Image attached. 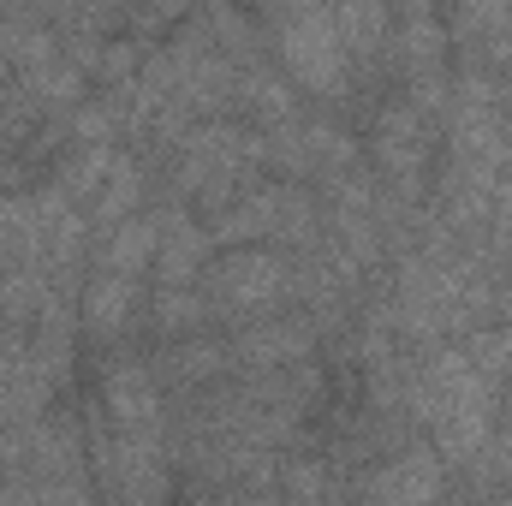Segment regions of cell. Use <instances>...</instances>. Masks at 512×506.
<instances>
[{"instance_id": "2", "label": "cell", "mask_w": 512, "mask_h": 506, "mask_svg": "<svg viewBox=\"0 0 512 506\" xmlns=\"http://www.w3.org/2000/svg\"><path fill=\"white\" fill-rule=\"evenodd\" d=\"M274 18V48L286 60V72L322 96V102H346L352 96V48L340 36V24L328 18L322 0H256Z\"/></svg>"}, {"instance_id": "1", "label": "cell", "mask_w": 512, "mask_h": 506, "mask_svg": "<svg viewBox=\"0 0 512 506\" xmlns=\"http://www.w3.org/2000/svg\"><path fill=\"white\" fill-rule=\"evenodd\" d=\"M417 411H423L441 459L465 465L495 429V387L465 352H441L417 381Z\"/></svg>"}, {"instance_id": "9", "label": "cell", "mask_w": 512, "mask_h": 506, "mask_svg": "<svg viewBox=\"0 0 512 506\" xmlns=\"http://www.w3.org/2000/svg\"><path fill=\"white\" fill-rule=\"evenodd\" d=\"M310 352V328L298 316H280V322H256L251 334L239 340V358L251 370H280V364H298Z\"/></svg>"}, {"instance_id": "3", "label": "cell", "mask_w": 512, "mask_h": 506, "mask_svg": "<svg viewBox=\"0 0 512 506\" xmlns=\"http://www.w3.org/2000/svg\"><path fill=\"white\" fill-rule=\"evenodd\" d=\"M215 239H227V245H256V239H310V197L292 191V185L245 191L239 203L221 209Z\"/></svg>"}, {"instance_id": "6", "label": "cell", "mask_w": 512, "mask_h": 506, "mask_svg": "<svg viewBox=\"0 0 512 506\" xmlns=\"http://www.w3.org/2000/svg\"><path fill=\"white\" fill-rule=\"evenodd\" d=\"M102 405H108V423H114V435L161 441V393H155L149 370H137V364L108 370V381H102Z\"/></svg>"}, {"instance_id": "10", "label": "cell", "mask_w": 512, "mask_h": 506, "mask_svg": "<svg viewBox=\"0 0 512 506\" xmlns=\"http://www.w3.org/2000/svg\"><path fill=\"white\" fill-rule=\"evenodd\" d=\"M328 6V18L340 24V36H346V48L358 54V60H376L387 42V6L393 0H322Z\"/></svg>"}, {"instance_id": "12", "label": "cell", "mask_w": 512, "mask_h": 506, "mask_svg": "<svg viewBox=\"0 0 512 506\" xmlns=\"http://www.w3.org/2000/svg\"><path fill=\"white\" fill-rule=\"evenodd\" d=\"M399 60L411 66V78H435V72H447V30L435 24V12H423V18H399Z\"/></svg>"}, {"instance_id": "18", "label": "cell", "mask_w": 512, "mask_h": 506, "mask_svg": "<svg viewBox=\"0 0 512 506\" xmlns=\"http://www.w3.org/2000/svg\"><path fill=\"white\" fill-rule=\"evenodd\" d=\"M459 18L471 36H501L512 30V0H459Z\"/></svg>"}, {"instance_id": "11", "label": "cell", "mask_w": 512, "mask_h": 506, "mask_svg": "<svg viewBox=\"0 0 512 506\" xmlns=\"http://www.w3.org/2000/svg\"><path fill=\"white\" fill-rule=\"evenodd\" d=\"M131 304H137V274H114V268H102L96 280H90V292H84V316H90V334H120L131 316Z\"/></svg>"}, {"instance_id": "16", "label": "cell", "mask_w": 512, "mask_h": 506, "mask_svg": "<svg viewBox=\"0 0 512 506\" xmlns=\"http://www.w3.org/2000/svg\"><path fill=\"white\" fill-rule=\"evenodd\" d=\"M197 316H209V298L197 286H161V298H155V328L161 334H185V328H197Z\"/></svg>"}, {"instance_id": "8", "label": "cell", "mask_w": 512, "mask_h": 506, "mask_svg": "<svg viewBox=\"0 0 512 506\" xmlns=\"http://www.w3.org/2000/svg\"><path fill=\"white\" fill-rule=\"evenodd\" d=\"M441 495V459L435 453H405L387 471L370 477V501H435Z\"/></svg>"}, {"instance_id": "13", "label": "cell", "mask_w": 512, "mask_h": 506, "mask_svg": "<svg viewBox=\"0 0 512 506\" xmlns=\"http://www.w3.org/2000/svg\"><path fill=\"white\" fill-rule=\"evenodd\" d=\"M155 245H161V221H149V215H126V221L114 227V239H108L102 268H114V274H143V268L155 262Z\"/></svg>"}, {"instance_id": "5", "label": "cell", "mask_w": 512, "mask_h": 506, "mask_svg": "<svg viewBox=\"0 0 512 506\" xmlns=\"http://www.w3.org/2000/svg\"><path fill=\"white\" fill-rule=\"evenodd\" d=\"M376 167H382L393 185H405V191H417L423 185V173H429V149H435V120L417 108V102H393L382 114V126H376Z\"/></svg>"}, {"instance_id": "22", "label": "cell", "mask_w": 512, "mask_h": 506, "mask_svg": "<svg viewBox=\"0 0 512 506\" xmlns=\"http://www.w3.org/2000/svg\"><path fill=\"white\" fill-rule=\"evenodd\" d=\"M143 6H149V12H155V18H179V12H185V6H191V0H143Z\"/></svg>"}, {"instance_id": "19", "label": "cell", "mask_w": 512, "mask_h": 506, "mask_svg": "<svg viewBox=\"0 0 512 506\" xmlns=\"http://www.w3.org/2000/svg\"><path fill=\"white\" fill-rule=\"evenodd\" d=\"M173 364H179V376H185V381L215 376V370H221V346H185V352H179Z\"/></svg>"}, {"instance_id": "17", "label": "cell", "mask_w": 512, "mask_h": 506, "mask_svg": "<svg viewBox=\"0 0 512 506\" xmlns=\"http://www.w3.org/2000/svg\"><path fill=\"white\" fill-rule=\"evenodd\" d=\"M30 90H36L42 102H72V96H78V66L42 60V66H30Z\"/></svg>"}, {"instance_id": "23", "label": "cell", "mask_w": 512, "mask_h": 506, "mask_svg": "<svg viewBox=\"0 0 512 506\" xmlns=\"http://www.w3.org/2000/svg\"><path fill=\"white\" fill-rule=\"evenodd\" d=\"M507 161H512V131H507Z\"/></svg>"}, {"instance_id": "21", "label": "cell", "mask_w": 512, "mask_h": 506, "mask_svg": "<svg viewBox=\"0 0 512 506\" xmlns=\"http://www.w3.org/2000/svg\"><path fill=\"white\" fill-rule=\"evenodd\" d=\"M286 489H292V495H316V489H322V477H316V465H298V471L286 477Z\"/></svg>"}, {"instance_id": "24", "label": "cell", "mask_w": 512, "mask_h": 506, "mask_svg": "<svg viewBox=\"0 0 512 506\" xmlns=\"http://www.w3.org/2000/svg\"><path fill=\"white\" fill-rule=\"evenodd\" d=\"M507 340H512V334H507Z\"/></svg>"}, {"instance_id": "7", "label": "cell", "mask_w": 512, "mask_h": 506, "mask_svg": "<svg viewBox=\"0 0 512 506\" xmlns=\"http://www.w3.org/2000/svg\"><path fill=\"white\" fill-rule=\"evenodd\" d=\"M209 245L215 233L197 227L191 215H167L161 221V245H155V268H161V286H197V274L209 268Z\"/></svg>"}, {"instance_id": "15", "label": "cell", "mask_w": 512, "mask_h": 506, "mask_svg": "<svg viewBox=\"0 0 512 506\" xmlns=\"http://www.w3.org/2000/svg\"><path fill=\"white\" fill-rule=\"evenodd\" d=\"M108 173H114V143H84V149L60 167V191H66V197H96Z\"/></svg>"}, {"instance_id": "14", "label": "cell", "mask_w": 512, "mask_h": 506, "mask_svg": "<svg viewBox=\"0 0 512 506\" xmlns=\"http://www.w3.org/2000/svg\"><path fill=\"white\" fill-rule=\"evenodd\" d=\"M137 191H143V173H137L131 161H114V173H108V179H102V191H96V209H90V221L114 233L131 209H137Z\"/></svg>"}, {"instance_id": "20", "label": "cell", "mask_w": 512, "mask_h": 506, "mask_svg": "<svg viewBox=\"0 0 512 506\" xmlns=\"http://www.w3.org/2000/svg\"><path fill=\"white\" fill-rule=\"evenodd\" d=\"M72 131H78L84 143H108V137H114V126H108V108H84Z\"/></svg>"}, {"instance_id": "4", "label": "cell", "mask_w": 512, "mask_h": 506, "mask_svg": "<svg viewBox=\"0 0 512 506\" xmlns=\"http://www.w3.org/2000/svg\"><path fill=\"white\" fill-rule=\"evenodd\" d=\"M203 298H215L221 310L233 316H251V310H268L274 298H286V262L274 251H256V245H239L233 256H221L203 280Z\"/></svg>"}]
</instances>
